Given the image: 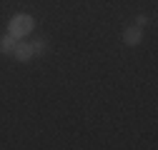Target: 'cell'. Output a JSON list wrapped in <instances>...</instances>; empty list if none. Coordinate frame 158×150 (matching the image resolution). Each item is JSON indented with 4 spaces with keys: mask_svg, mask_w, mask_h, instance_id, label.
<instances>
[{
    "mask_svg": "<svg viewBox=\"0 0 158 150\" xmlns=\"http://www.w3.org/2000/svg\"><path fill=\"white\" fill-rule=\"evenodd\" d=\"M13 55H15V58L20 60V63H28V60L33 58V45H30V43H23V40H18V43H15Z\"/></svg>",
    "mask_w": 158,
    "mask_h": 150,
    "instance_id": "3957f363",
    "label": "cell"
},
{
    "mask_svg": "<svg viewBox=\"0 0 158 150\" xmlns=\"http://www.w3.org/2000/svg\"><path fill=\"white\" fill-rule=\"evenodd\" d=\"M33 28H35V20L30 15H25V13H20V15H15L13 20L8 23V33L13 35V38H25V35H30L33 33Z\"/></svg>",
    "mask_w": 158,
    "mask_h": 150,
    "instance_id": "6da1fadb",
    "label": "cell"
},
{
    "mask_svg": "<svg viewBox=\"0 0 158 150\" xmlns=\"http://www.w3.org/2000/svg\"><path fill=\"white\" fill-rule=\"evenodd\" d=\"M146 23H148V18H146V15H138V18H135V25H141V28H143Z\"/></svg>",
    "mask_w": 158,
    "mask_h": 150,
    "instance_id": "8992f818",
    "label": "cell"
},
{
    "mask_svg": "<svg viewBox=\"0 0 158 150\" xmlns=\"http://www.w3.org/2000/svg\"><path fill=\"white\" fill-rule=\"evenodd\" d=\"M141 40H143V28L141 25H131V28L123 30V43L126 45H138Z\"/></svg>",
    "mask_w": 158,
    "mask_h": 150,
    "instance_id": "7a4b0ae2",
    "label": "cell"
},
{
    "mask_svg": "<svg viewBox=\"0 0 158 150\" xmlns=\"http://www.w3.org/2000/svg\"><path fill=\"white\" fill-rule=\"evenodd\" d=\"M33 45V55H43L45 50H48V43L45 40H35V43H30Z\"/></svg>",
    "mask_w": 158,
    "mask_h": 150,
    "instance_id": "5b68a950",
    "label": "cell"
},
{
    "mask_svg": "<svg viewBox=\"0 0 158 150\" xmlns=\"http://www.w3.org/2000/svg\"><path fill=\"white\" fill-rule=\"evenodd\" d=\"M15 43H18V38H13L10 33L8 35H0V53H5V55L13 53L15 50Z\"/></svg>",
    "mask_w": 158,
    "mask_h": 150,
    "instance_id": "277c9868",
    "label": "cell"
}]
</instances>
